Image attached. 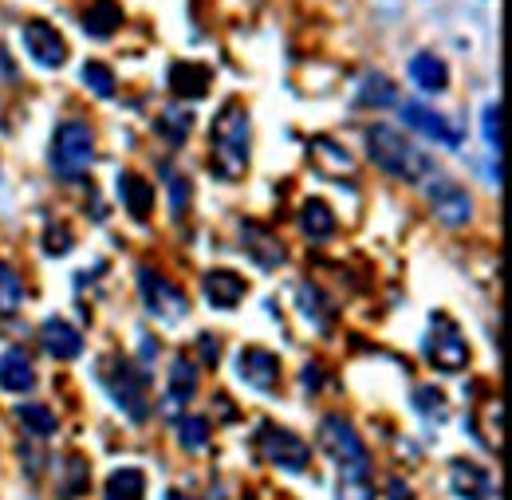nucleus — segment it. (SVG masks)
I'll return each mask as SVG.
<instances>
[{
	"label": "nucleus",
	"mask_w": 512,
	"mask_h": 500,
	"mask_svg": "<svg viewBox=\"0 0 512 500\" xmlns=\"http://www.w3.org/2000/svg\"><path fill=\"white\" fill-rule=\"evenodd\" d=\"M249 150H253V126L245 103L229 99L209 130V170L221 182H241L249 170Z\"/></svg>",
	"instance_id": "nucleus-1"
},
{
	"label": "nucleus",
	"mask_w": 512,
	"mask_h": 500,
	"mask_svg": "<svg viewBox=\"0 0 512 500\" xmlns=\"http://www.w3.org/2000/svg\"><path fill=\"white\" fill-rule=\"evenodd\" d=\"M367 154L383 174L398 178V182H422L434 174L430 154H422V146H414L402 130L386 123H375L367 130Z\"/></svg>",
	"instance_id": "nucleus-2"
},
{
	"label": "nucleus",
	"mask_w": 512,
	"mask_h": 500,
	"mask_svg": "<svg viewBox=\"0 0 512 500\" xmlns=\"http://www.w3.org/2000/svg\"><path fill=\"white\" fill-rule=\"evenodd\" d=\"M99 378H103L107 394L119 402V410L127 414L130 422H146V414H150V402H146V375H142L134 363L111 355V359H103Z\"/></svg>",
	"instance_id": "nucleus-3"
},
{
	"label": "nucleus",
	"mask_w": 512,
	"mask_h": 500,
	"mask_svg": "<svg viewBox=\"0 0 512 500\" xmlns=\"http://www.w3.org/2000/svg\"><path fill=\"white\" fill-rule=\"evenodd\" d=\"M95 162V134L79 119H67L52 134V170L60 178H79Z\"/></svg>",
	"instance_id": "nucleus-4"
},
{
	"label": "nucleus",
	"mask_w": 512,
	"mask_h": 500,
	"mask_svg": "<svg viewBox=\"0 0 512 500\" xmlns=\"http://www.w3.org/2000/svg\"><path fill=\"white\" fill-rule=\"evenodd\" d=\"M426 359L442 371V375H457L469 367V343L461 335V327L449 319L446 312L430 315V339H426Z\"/></svg>",
	"instance_id": "nucleus-5"
},
{
	"label": "nucleus",
	"mask_w": 512,
	"mask_h": 500,
	"mask_svg": "<svg viewBox=\"0 0 512 500\" xmlns=\"http://www.w3.org/2000/svg\"><path fill=\"white\" fill-rule=\"evenodd\" d=\"M138 296H142L146 312L154 319H162V323H178V319L190 315V296L174 280H166L162 272L138 268Z\"/></svg>",
	"instance_id": "nucleus-6"
},
{
	"label": "nucleus",
	"mask_w": 512,
	"mask_h": 500,
	"mask_svg": "<svg viewBox=\"0 0 512 500\" xmlns=\"http://www.w3.org/2000/svg\"><path fill=\"white\" fill-rule=\"evenodd\" d=\"M320 445L327 449V457L335 461V469H371V453H367L363 438L339 414H331V418L320 422Z\"/></svg>",
	"instance_id": "nucleus-7"
},
{
	"label": "nucleus",
	"mask_w": 512,
	"mask_h": 500,
	"mask_svg": "<svg viewBox=\"0 0 512 500\" xmlns=\"http://www.w3.org/2000/svg\"><path fill=\"white\" fill-rule=\"evenodd\" d=\"M256 445H260V453L276 465V469H288V473H304L308 465H312V449L304 445V441L296 438L292 430H284V426H272V422H264L260 430H256Z\"/></svg>",
	"instance_id": "nucleus-8"
},
{
	"label": "nucleus",
	"mask_w": 512,
	"mask_h": 500,
	"mask_svg": "<svg viewBox=\"0 0 512 500\" xmlns=\"http://www.w3.org/2000/svg\"><path fill=\"white\" fill-rule=\"evenodd\" d=\"M20 40H24L28 60H36L40 67H48V71H56V67L67 63V40L48 24V20H28V24L20 28Z\"/></svg>",
	"instance_id": "nucleus-9"
},
{
	"label": "nucleus",
	"mask_w": 512,
	"mask_h": 500,
	"mask_svg": "<svg viewBox=\"0 0 512 500\" xmlns=\"http://www.w3.org/2000/svg\"><path fill=\"white\" fill-rule=\"evenodd\" d=\"M402 123L410 126V130H418L422 138L438 142V146H449V150H457V146L465 142L461 126H453V123L446 119V115H438L434 107H426V103H418V99L402 103Z\"/></svg>",
	"instance_id": "nucleus-10"
},
{
	"label": "nucleus",
	"mask_w": 512,
	"mask_h": 500,
	"mask_svg": "<svg viewBox=\"0 0 512 500\" xmlns=\"http://www.w3.org/2000/svg\"><path fill=\"white\" fill-rule=\"evenodd\" d=\"M430 209H434V217H438L442 225L461 229V225H469V217H473V197L457 186V182L438 178V182L430 186Z\"/></svg>",
	"instance_id": "nucleus-11"
},
{
	"label": "nucleus",
	"mask_w": 512,
	"mask_h": 500,
	"mask_svg": "<svg viewBox=\"0 0 512 500\" xmlns=\"http://www.w3.org/2000/svg\"><path fill=\"white\" fill-rule=\"evenodd\" d=\"M237 375H241L245 386H253L260 394H272L280 386V359L272 351H264V347H245L237 355Z\"/></svg>",
	"instance_id": "nucleus-12"
},
{
	"label": "nucleus",
	"mask_w": 512,
	"mask_h": 500,
	"mask_svg": "<svg viewBox=\"0 0 512 500\" xmlns=\"http://www.w3.org/2000/svg\"><path fill=\"white\" fill-rule=\"evenodd\" d=\"M201 292H205V300H209L213 308L229 312V308H237V304L249 296V284H245L237 272H229V268H213V272H205Z\"/></svg>",
	"instance_id": "nucleus-13"
},
{
	"label": "nucleus",
	"mask_w": 512,
	"mask_h": 500,
	"mask_svg": "<svg viewBox=\"0 0 512 500\" xmlns=\"http://www.w3.org/2000/svg\"><path fill=\"white\" fill-rule=\"evenodd\" d=\"M449 485L457 500H493V477L489 469L473 465V461H453L449 465Z\"/></svg>",
	"instance_id": "nucleus-14"
},
{
	"label": "nucleus",
	"mask_w": 512,
	"mask_h": 500,
	"mask_svg": "<svg viewBox=\"0 0 512 500\" xmlns=\"http://www.w3.org/2000/svg\"><path fill=\"white\" fill-rule=\"evenodd\" d=\"M123 4L119 0H91L87 8H83V16H79V24H83V32L91 36V40H111L119 28H123Z\"/></svg>",
	"instance_id": "nucleus-15"
},
{
	"label": "nucleus",
	"mask_w": 512,
	"mask_h": 500,
	"mask_svg": "<svg viewBox=\"0 0 512 500\" xmlns=\"http://www.w3.org/2000/svg\"><path fill=\"white\" fill-rule=\"evenodd\" d=\"M40 343H44L48 355H56V359H64V363L83 355V335H79L67 319H60V315L40 323Z\"/></svg>",
	"instance_id": "nucleus-16"
},
{
	"label": "nucleus",
	"mask_w": 512,
	"mask_h": 500,
	"mask_svg": "<svg viewBox=\"0 0 512 500\" xmlns=\"http://www.w3.org/2000/svg\"><path fill=\"white\" fill-rule=\"evenodd\" d=\"M241 245H245V252L253 256L264 272H272V268H280V264L288 260L284 245H280L268 229H260V225H241Z\"/></svg>",
	"instance_id": "nucleus-17"
},
{
	"label": "nucleus",
	"mask_w": 512,
	"mask_h": 500,
	"mask_svg": "<svg viewBox=\"0 0 512 500\" xmlns=\"http://www.w3.org/2000/svg\"><path fill=\"white\" fill-rule=\"evenodd\" d=\"M119 201H123V209H127L134 221H146L150 209H154V186H150L142 174L123 170V174H119Z\"/></svg>",
	"instance_id": "nucleus-18"
},
{
	"label": "nucleus",
	"mask_w": 512,
	"mask_h": 500,
	"mask_svg": "<svg viewBox=\"0 0 512 500\" xmlns=\"http://www.w3.org/2000/svg\"><path fill=\"white\" fill-rule=\"evenodd\" d=\"M32 386H36V367H32V359H28L20 347L4 351V355H0V390L28 394Z\"/></svg>",
	"instance_id": "nucleus-19"
},
{
	"label": "nucleus",
	"mask_w": 512,
	"mask_h": 500,
	"mask_svg": "<svg viewBox=\"0 0 512 500\" xmlns=\"http://www.w3.org/2000/svg\"><path fill=\"white\" fill-rule=\"evenodd\" d=\"M209 83H213V71H209L205 63L178 60L174 67H170V87H174V95H186V99H201V95L209 91Z\"/></svg>",
	"instance_id": "nucleus-20"
},
{
	"label": "nucleus",
	"mask_w": 512,
	"mask_h": 500,
	"mask_svg": "<svg viewBox=\"0 0 512 500\" xmlns=\"http://www.w3.org/2000/svg\"><path fill=\"white\" fill-rule=\"evenodd\" d=\"M410 79L426 91V95H442L449 87V67L442 56H434V52H418L414 60H410Z\"/></svg>",
	"instance_id": "nucleus-21"
},
{
	"label": "nucleus",
	"mask_w": 512,
	"mask_h": 500,
	"mask_svg": "<svg viewBox=\"0 0 512 500\" xmlns=\"http://www.w3.org/2000/svg\"><path fill=\"white\" fill-rule=\"evenodd\" d=\"M300 229H304V237H312V241H327V237L335 233V213H331V205L320 201V197H308V201L300 205Z\"/></svg>",
	"instance_id": "nucleus-22"
},
{
	"label": "nucleus",
	"mask_w": 512,
	"mask_h": 500,
	"mask_svg": "<svg viewBox=\"0 0 512 500\" xmlns=\"http://www.w3.org/2000/svg\"><path fill=\"white\" fill-rule=\"evenodd\" d=\"M308 150H312V162L327 174H355V158L335 138H312Z\"/></svg>",
	"instance_id": "nucleus-23"
},
{
	"label": "nucleus",
	"mask_w": 512,
	"mask_h": 500,
	"mask_svg": "<svg viewBox=\"0 0 512 500\" xmlns=\"http://www.w3.org/2000/svg\"><path fill=\"white\" fill-rule=\"evenodd\" d=\"M146 497V473L134 469V465H123L107 477V500H142Z\"/></svg>",
	"instance_id": "nucleus-24"
},
{
	"label": "nucleus",
	"mask_w": 512,
	"mask_h": 500,
	"mask_svg": "<svg viewBox=\"0 0 512 500\" xmlns=\"http://www.w3.org/2000/svg\"><path fill=\"white\" fill-rule=\"evenodd\" d=\"M335 500H375L371 469H335Z\"/></svg>",
	"instance_id": "nucleus-25"
},
{
	"label": "nucleus",
	"mask_w": 512,
	"mask_h": 500,
	"mask_svg": "<svg viewBox=\"0 0 512 500\" xmlns=\"http://www.w3.org/2000/svg\"><path fill=\"white\" fill-rule=\"evenodd\" d=\"M398 103V91H394V79H386V75H367L363 83H359V107H394Z\"/></svg>",
	"instance_id": "nucleus-26"
},
{
	"label": "nucleus",
	"mask_w": 512,
	"mask_h": 500,
	"mask_svg": "<svg viewBox=\"0 0 512 500\" xmlns=\"http://www.w3.org/2000/svg\"><path fill=\"white\" fill-rule=\"evenodd\" d=\"M193 394H197V367H193L190 359H174V367H170V406H186Z\"/></svg>",
	"instance_id": "nucleus-27"
},
{
	"label": "nucleus",
	"mask_w": 512,
	"mask_h": 500,
	"mask_svg": "<svg viewBox=\"0 0 512 500\" xmlns=\"http://www.w3.org/2000/svg\"><path fill=\"white\" fill-rule=\"evenodd\" d=\"M20 304H24V284H20L16 268L0 260V315H4V319L16 315L20 312Z\"/></svg>",
	"instance_id": "nucleus-28"
},
{
	"label": "nucleus",
	"mask_w": 512,
	"mask_h": 500,
	"mask_svg": "<svg viewBox=\"0 0 512 500\" xmlns=\"http://www.w3.org/2000/svg\"><path fill=\"white\" fill-rule=\"evenodd\" d=\"M190 123H193L190 111H182V107H166V111L158 115V134H162L170 146H182V142L190 138Z\"/></svg>",
	"instance_id": "nucleus-29"
},
{
	"label": "nucleus",
	"mask_w": 512,
	"mask_h": 500,
	"mask_svg": "<svg viewBox=\"0 0 512 500\" xmlns=\"http://www.w3.org/2000/svg\"><path fill=\"white\" fill-rule=\"evenodd\" d=\"M16 418H20L24 430H32L36 438L56 434V414H52L48 406H40V402H24V406H16Z\"/></svg>",
	"instance_id": "nucleus-30"
},
{
	"label": "nucleus",
	"mask_w": 512,
	"mask_h": 500,
	"mask_svg": "<svg viewBox=\"0 0 512 500\" xmlns=\"http://www.w3.org/2000/svg\"><path fill=\"white\" fill-rule=\"evenodd\" d=\"M79 79H83V83H87V91H95L99 99H111V95H115V71H111L107 63H99V60L83 63Z\"/></svg>",
	"instance_id": "nucleus-31"
},
{
	"label": "nucleus",
	"mask_w": 512,
	"mask_h": 500,
	"mask_svg": "<svg viewBox=\"0 0 512 500\" xmlns=\"http://www.w3.org/2000/svg\"><path fill=\"white\" fill-rule=\"evenodd\" d=\"M178 441H182V449L201 453L209 445V422L205 418H182L178 422Z\"/></svg>",
	"instance_id": "nucleus-32"
},
{
	"label": "nucleus",
	"mask_w": 512,
	"mask_h": 500,
	"mask_svg": "<svg viewBox=\"0 0 512 500\" xmlns=\"http://www.w3.org/2000/svg\"><path fill=\"white\" fill-rule=\"evenodd\" d=\"M300 308H304V319H312L320 331H327V304H323V296H320V288H312V284H300Z\"/></svg>",
	"instance_id": "nucleus-33"
},
{
	"label": "nucleus",
	"mask_w": 512,
	"mask_h": 500,
	"mask_svg": "<svg viewBox=\"0 0 512 500\" xmlns=\"http://www.w3.org/2000/svg\"><path fill=\"white\" fill-rule=\"evenodd\" d=\"M481 130H485L489 154L501 162V103H485V111H481Z\"/></svg>",
	"instance_id": "nucleus-34"
},
{
	"label": "nucleus",
	"mask_w": 512,
	"mask_h": 500,
	"mask_svg": "<svg viewBox=\"0 0 512 500\" xmlns=\"http://www.w3.org/2000/svg\"><path fill=\"white\" fill-rule=\"evenodd\" d=\"M414 410H418L422 418H442V414H446V394L434 390V386H418V390H414Z\"/></svg>",
	"instance_id": "nucleus-35"
},
{
	"label": "nucleus",
	"mask_w": 512,
	"mask_h": 500,
	"mask_svg": "<svg viewBox=\"0 0 512 500\" xmlns=\"http://www.w3.org/2000/svg\"><path fill=\"white\" fill-rule=\"evenodd\" d=\"M44 245H48V252H52V256H64V252H71V229H67V225H52V229L44 233Z\"/></svg>",
	"instance_id": "nucleus-36"
},
{
	"label": "nucleus",
	"mask_w": 512,
	"mask_h": 500,
	"mask_svg": "<svg viewBox=\"0 0 512 500\" xmlns=\"http://www.w3.org/2000/svg\"><path fill=\"white\" fill-rule=\"evenodd\" d=\"M170 205H174V213H182L190 205V182L178 174H170Z\"/></svg>",
	"instance_id": "nucleus-37"
},
{
	"label": "nucleus",
	"mask_w": 512,
	"mask_h": 500,
	"mask_svg": "<svg viewBox=\"0 0 512 500\" xmlns=\"http://www.w3.org/2000/svg\"><path fill=\"white\" fill-rule=\"evenodd\" d=\"M197 351H201V363H205V367H217V359H221V343H217L213 335H197Z\"/></svg>",
	"instance_id": "nucleus-38"
},
{
	"label": "nucleus",
	"mask_w": 512,
	"mask_h": 500,
	"mask_svg": "<svg viewBox=\"0 0 512 500\" xmlns=\"http://www.w3.org/2000/svg\"><path fill=\"white\" fill-rule=\"evenodd\" d=\"M386 497H390V500H414V493H410V489H406V485L394 477V481H386Z\"/></svg>",
	"instance_id": "nucleus-39"
},
{
	"label": "nucleus",
	"mask_w": 512,
	"mask_h": 500,
	"mask_svg": "<svg viewBox=\"0 0 512 500\" xmlns=\"http://www.w3.org/2000/svg\"><path fill=\"white\" fill-rule=\"evenodd\" d=\"M320 386V367H304V390H316Z\"/></svg>",
	"instance_id": "nucleus-40"
},
{
	"label": "nucleus",
	"mask_w": 512,
	"mask_h": 500,
	"mask_svg": "<svg viewBox=\"0 0 512 500\" xmlns=\"http://www.w3.org/2000/svg\"><path fill=\"white\" fill-rule=\"evenodd\" d=\"M142 355L154 359V355H158V339H146V335H142Z\"/></svg>",
	"instance_id": "nucleus-41"
},
{
	"label": "nucleus",
	"mask_w": 512,
	"mask_h": 500,
	"mask_svg": "<svg viewBox=\"0 0 512 500\" xmlns=\"http://www.w3.org/2000/svg\"><path fill=\"white\" fill-rule=\"evenodd\" d=\"M166 500H193V497H182V493H166Z\"/></svg>",
	"instance_id": "nucleus-42"
}]
</instances>
